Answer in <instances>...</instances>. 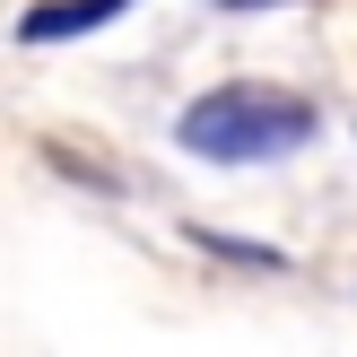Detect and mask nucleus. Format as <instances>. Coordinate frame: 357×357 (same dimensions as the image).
<instances>
[{"instance_id": "nucleus-1", "label": "nucleus", "mask_w": 357, "mask_h": 357, "mask_svg": "<svg viewBox=\"0 0 357 357\" xmlns=\"http://www.w3.org/2000/svg\"><path fill=\"white\" fill-rule=\"evenodd\" d=\"M174 139L209 166H261V157H288L314 139V105L279 96V87H209L201 105H183Z\"/></svg>"}, {"instance_id": "nucleus-2", "label": "nucleus", "mask_w": 357, "mask_h": 357, "mask_svg": "<svg viewBox=\"0 0 357 357\" xmlns=\"http://www.w3.org/2000/svg\"><path fill=\"white\" fill-rule=\"evenodd\" d=\"M131 9V0H44V9L17 17V44H61V35H96L114 26V17Z\"/></svg>"}, {"instance_id": "nucleus-3", "label": "nucleus", "mask_w": 357, "mask_h": 357, "mask_svg": "<svg viewBox=\"0 0 357 357\" xmlns=\"http://www.w3.org/2000/svg\"><path fill=\"white\" fill-rule=\"evenodd\" d=\"M218 9H279V0H218Z\"/></svg>"}]
</instances>
